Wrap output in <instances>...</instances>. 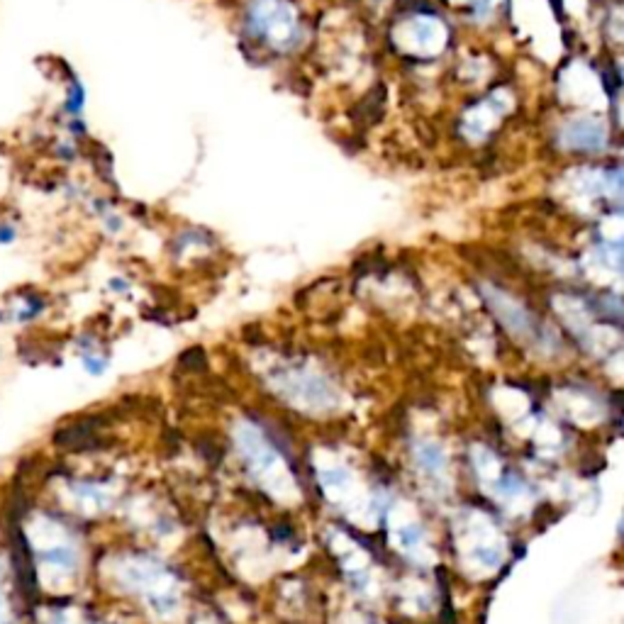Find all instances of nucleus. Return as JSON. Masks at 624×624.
I'll return each mask as SVG.
<instances>
[{
    "instance_id": "nucleus-1",
    "label": "nucleus",
    "mask_w": 624,
    "mask_h": 624,
    "mask_svg": "<svg viewBox=\"0 0 624 624\" xmlns=\"http://www.w3.org/2000/svg\"><path fill=\"white\" fill-rule=\"evenodd\" d=\"M254 23L261 32H266L271 42L283 44L296 37V15L281 3L273 0H257L254 3Z\"/></svg>"
},
{
    "instance_id": "nucleus-2",
    "label": "nucleus",
    "mask_w": 624,
    "mask_h": 624,
    "mask_svg": "<svg viewBox=\"0 0 624 624\" xmlns=\"http://www.w3.org/2000/svg\"><path fill=\"white\" fill-rule=\"evenodd\" d=\"M563 141H566L569 147L595 149L605 141V134H602L600 125H595V122H573V125H569V130H566Z\"/></svg>"
}]
</instances>
